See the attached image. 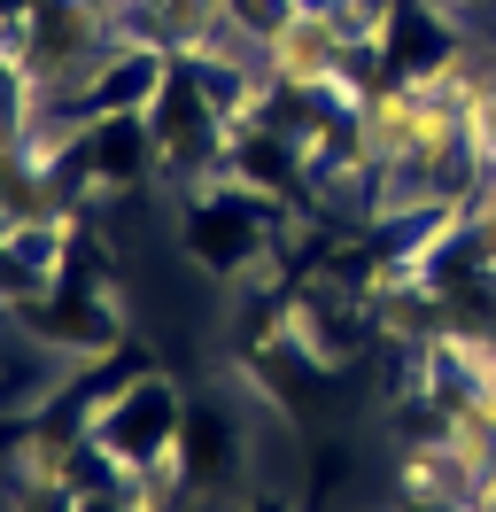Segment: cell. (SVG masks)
I'll return each mask as SVG.
<instances>
[{
    "instance_id": "2",
    "label": "cell",
    "mask_w": 496,
    "mask_h": 512,
    "mask_svg": "<svg viewBox=\"0 0 496 512\" xmlns=\"http://www.w3.org/2000/svg\"><path fill=\"white\" fill-rule=\"evenodd\" d=\"M465 156H473V179L496 171V63H481L465 86Z\"/></svg>"
},
{
    "instance_id": "3",
    "label": "cell",
    "mask_w": 496,
    "mask_h": 512,
    "mask_svg": "<svg viewBox=\"0 0 496 512\" xmlns=\"http://www.w3.org/2000/svg\"><path fill=\"white\" fill-rule=\"evenodd\" d=\"M489 295H496V288H489Z\"/></svg>"
},
{
    "instance_id": "1",
    "label": "cell",
    "mask_w": 496,
    "mask_h": 512,
    "mask_svg": "<svg viewBox=\"0 0 496 512\" xmlns=\"http://www.w3.org/2000/svg\"><path fill=\"white\" fill-rule=\"evenodd\" d=\"M365 47L349 39V24L334 16V0H303L295 16H279L272 32L256 39V86L264 94H287V101H318V94H341V78Z\"/></svg>"
}]
</instances>
